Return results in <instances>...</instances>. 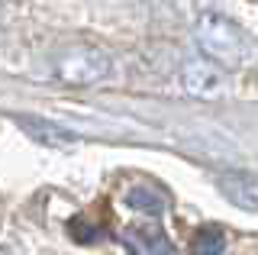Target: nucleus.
<instances>
[{"instance_id":"f257e3e1","label":"nucleus","mask_w":258,"mask_h":255,"mask_svg":"<svg viewBox=\"0 0 258 255\" xmlns=\"http://www.w3.org/2000/svg\"><path fill=\"white\" fill-rule=\"evenodd\" d=\"M194 39L204 49V55L216 65L226 68H248L258 61V42L245 29L239 26L232 17L216 10L200 13L197 23H194Z\"/></svg>"},{"instance_id":"f03ea898","label":"nucleus","mask_w":258,"mask_h":255,"mask_svg":"<svg viewBox=\"0 0 258 255\" xmlns=\"http://www.w3.org/2000/svg\"><path fill=\"white\" fill-rule=\"evenodd\" d=\"M55 78L71 87H87V84H100L113 75V58L103 49H91V45H71L61 49L52 61Z\"/></svg>"},{"instance_id":"7ed1b4c3","label":"nucleus","mask_w":258,"mask_h":255,"mask_svg":"<svg viewBox=\"0 0 258 255\" xmlns=\"http://www.w3.org/2000/svg\"><path fill=\"white\" fill-rule=\"evenodd\" d=\"M181 87L197 100H216L226 94V71L210 58H187L181 65Z\"/></svg>"},{"instance_id":"20e7f679","label":"nucleus","mask_w":258,"mask_h":255,"mask_svg":"<svg viewBox=\"0 0 258 255\" xmlns=\"http://www.w3.org/2000/svg\"><path fill=\"white\" fill-rule=\"evenodd\" d=\"M123 245L129 255H174V245L168 242V236L158 226H126L123 229Z\"/></svg>"},{"instance_id":"39448f33","label":"nucleus","mask_w":258,"mask_h":255,"mask_svg":"<svg viewBox=\"0 0 258 255\" xmlns=\"http://www.w3.org/2000/svg\"><path fill=\"white\" fill-rule=\"evenodd\" d=\"M220 190L229 204H236L239 210H258V178L248 171H223L220 174Z\"/></svg>"},{"instance_id":"423d86ee","label":"nucleus","mask_w":258,"mask_h":255,"mask_svg":"<svg viewBox=\"0 0 258 255\" xmlns=\"http://www.w3.org/2000/svg\"><path fill=\"white\" fill-rule=\"evenodd\" d=\"M16 123L23 126V133L32 136L36 142H42L48 149H71L78 146V136L68 130H61V126L48 123V119H39V116H16Z\"/></svg>"},{"instance_id":"0eeeda50","label":"nucleus","mask_w":258,"mask_h":255,"mask_svg":"<svg viewBox=\"0 0 258 255\" xmlns=\"http://www.w3.org/2000/svg\"><path fill=\"white\" fill-rule=\"evenodd\" d=\"M126 204L133 207V210L145 213V217H161V213L168 210V194L158 190L155 184H139L126 194Z\"/></svg>"},{"instance_id":"6e6552de","label":"nucleus","mask_w":258,"mask_h":255,"mask_svg":"<svg viewBox=\"0 0 258 255\" xmlns=\"http://www.w3.org/2000/svg\"><path fill=\"white\" fill-rule=\"evenodd\" d=\"M223 249H226V233L216 229V226L197 229L194 239H190V252L194 255H223Z\"/></svg>"},{"instance_id":"1a4fd4ad","label":"nucleus","mask_w":258,"mask_h":255,"mask_svg":"<svg viewBox=\"0 0 258 255\" xmlns=\"http://www.w3.org/2000/svg\"><path fill=\"white\" fill-rule=\"evenodd\" d=\"M68 233L78 239V242H84V245H91V242H97V239L103 236V229L97 226V223H91L87 217H75L68 223Z\"/></svg>"},{"instance_id":"9d476101","label":"nucleus","mask_w":258,"mask_h":255,"mask_svg":"<svg viewBox=\"0 0 258 255\" xmlns=\"http://www.w3.org/2000/svg\"><path fill=\"white\" fill-rule=\"evenodd\" d=\"M0 255H10V249H0Z\"/></svg>"}]
</instances>
